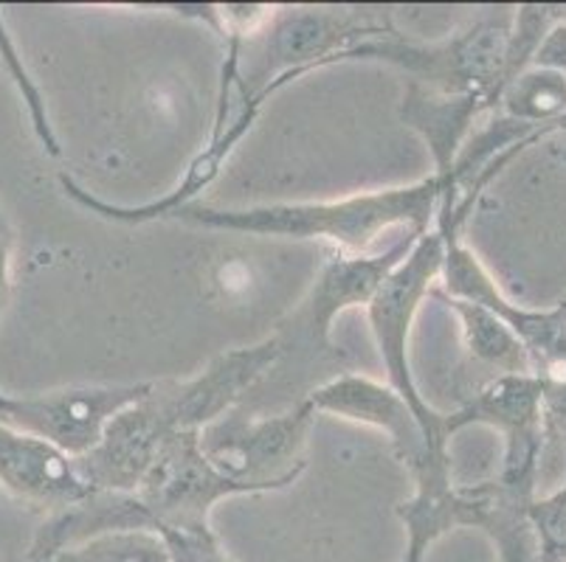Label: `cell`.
Here are the masks:
<instances>
[{
	"label": "cell",
	"instance_id": "cell-14",
	"mask_svg": "<svg viewBox=\"0 0 566 562\" xmlns=\"http://www.w3.org/2000/svg\"><path fill=\"white\" fill-rule=\"evenodd\" d=\"M153 532V518L133 492H91L82 501L49 515L34 532L29 562H45L63 549L111 532Z\"/></svg>",
	"mask_w": 566,
	"mask_h": 562
},
{
	"label": "cell",
	"instance_id": "cell-7",
	"mask_svg": "<svg viewBox=\"0 0 566 562\" xmlns=\"http://www.w3.org/2000/svg\"><path fill=\"white\" fill-rule=\"evenodd\" d=\"M260 487L229 478L200 450V431L172 433L138 484L136 495L158 529H212V509L234 495H256Z\"/></svg>",
	"mask_w": 566,
	"mask_h": 562
},
{
	"label": "cell",
	"instance_id": "cell-6",
	"mask_svg": "<svg viewBox=\"0 0 566 562\" xmlns=\"http://www.w3.org/2000/svg\"><path fill=\"white\" fill-rule=\"evenodd\" d=\"M423 234H400L392 245L380 254L367 256H333L324 262L307 296L276 324L282 358L305 354L307 360L338 358L333 343V321L353 307H367L384 282L398 271L400 262L409 256L415 242Z\"/></svg>",
	"mask_w": 566,
	"mask_h": 562
},
{
	"label": "cell",
	"instance_id": "cell-1",
	"mask_svg": "<svg viewBox=\"0 0 566 562\" xmlns=\"http://www.w3.org/2000/svg\"><path fill=\"white\" fill-rule=\"evenodd\" d=\"M446 180L434 172L417 183L353 194L322 203H271L251 209H218L189 203L169 214L175 223L198 229L237 231L256 236H287V240H324L338 247L342 256H367L380 236L392 229L426 234L434 229Z\"/></svg>",
	"mask_w": 566,
	"mask_h": 562
},
{
	"label": "cell",
	"instance_id": "cell-8",
	"mask_svg": "<svg viewBox=\"0 0 566 562\" xmlns=\"http://www.w3.org/2000/svg\"><path fill=\"white\" fill-rule=\"evenodd\" d=\"M150 385H71L34 396H9L0 391V425L34 436L65 456L82 458L99 445L107 422L142 400Z\"/></svg>",
	"mask_w": 566,
	"mask_h": 562
},
{
	"label": "cell",
	"instance_id": "cell-2",
	"mask_svg": "<svg viewBox=\"0 0 566 562\" xmlns=\"http://www.w3.org/2000/svg\"><path fill=\"white\" fill-rule=\"evenodd\" d=\"M511 29L502 18H485L449 40L417 43L392 31L336 56L338 62H386L406 71L411 82L449 96H480L488 107L499 102Z\"/></svg>",
	"mask_w": 566,
	"mask_h": 562
},
{
	"label": "cell",
	"instance_id": "cell-5",
	"mask_svg": "<svg viewBox=\"0 0 566 562\" xmlns=\"http://www.w3.org/2000/svg\"><path fill=\"white\" fill-rule=\"evenodd\" d=\"M316 409L302 396L282 414L254 416L234 409L200 431L206 458L237 481L276 492L305 470V447L316 425Z\"/></svg>",
	"mask_w": 566,
	"mask_h": 562
},
{
	"label": "cell",
	"instance_id": "cell-10",
	"mask_svg": "<svg viewBox=\"0 0 566 562\" xmlns=\"http://www.w3.org/2000/svg\"><path fill=\"white\" fill-rule=\"evenodd\" d=\"M468 425L496 427L504 436V467L496 487L518 501H533V473L542 445V383L533 374H504L462 405L446 414L449 439Z\"/></svg>",
	"mask_w": 566,
	"mask_h": 562
},
{
	"label": "cell",
	"instance_id": "cell-11",
	"mask_svg": "<svg viewBox=\"0 0 566 562\" xmlns=\"http://www.w3.org/2000/svg\"><path fill=\"white\" fill-rule=\"evenodd\" d=\"M305 400L316 409V414H336L342 420L384 431L415 481L451 476L449 453L431 450L423 427L392 385L378 383L367 374L344 371L307 391Z\"/></svg>",
	"mask_w": 566,
	"mask_h": 562
},
{
	"label": "cell",
	"instance_id": "cell-15",
	"mask_svg": "<svg viewBox=\"0 0 566 562\" xmlns=\"http://www.w3.org/2000/svg\"><path fill=\"white\" fill-rule=\"evenodd\" d=\"M485 107L488 102L480 96H449V93H437L431 87L417 85V82H409V87H406L400 118L429 144L434 174L446 180V189H449L457 155L465 147V136L471 132L473 118L480 116Z\"/></svg>",
	"mask_w": 566,
	"mask_h": 562
},
{
	"label": "cell",
	"instance_id": "cell-9",
	"mask_svg": "<svg viewBox=\"0 0 566 562\" xmlns=\"http://www.w3.org/2000/svg\"><path fill=\"white\" fill-rule=\"evenodd\" d=\"M282 349L276 335H268L254 347L231 349L187 380H156L153 402L172 433L203 431L229 411H234L265 374L280 363Z\"/></svg>",
	"mask_w": 566,
	"mask_h": 562
},
{
	"label": "cell",
	"instance_id": "cell-18",
	"mask_svg": "<svg viewBox=\"0 0 566 562\" xmlns=\"http://www.w3.org/2000/svg\"><path fill=\"white\" fill-rule=\"evenodd\" d=\"M45 562H169V551L156 532H111L63 549Z\"/></svg>",
	"mask_w": 566,
	"mask_h": 562
},
{
	"label": "cell",
	"instance_id": "cell-22",
	"mask_svg": "<svg viewBox=\"0 0 566 562\" xmlns=\"http://www.w3.org/2000/svg\"><path fill=\"white\" fill-rule=\"evenodd\" d=\"M533 62L538 68H549L555 74L566 71V29H555L553 34H547V40L535 49Z\"/></svg>",
	"mask_w": 566,
	"mask_h": 562
},
{
	"label": "cell",
	"instance_id": "cell-12",
	"mask_svg": "<svg viewBox=\"0 0 566 562\" xmlns=\"http://www.w3.org/2000/svg\"><path fill=\"white\" fill-rule=\"evenodd\" d=\"M150 391L107 422L94 450L74 458L76 473L91 492H136L164 442L172 436Z\"/></svg>",
	"mask_w": 566,
	"mask_h": 562
},
{
	"label": "cell",
	"instance_id": "cell-21",
	"mask_svg": "<svg viewBox=\"0 0 566 562\" xmlns=\"http://www.w3.org/2000/svg\"><path fill=\"white\" fill-rule=\"evenodd\" d=\"M12 254H14V231L9 216L0 209V318L9 304L12 293Z\"/></svg>",
	"mask_w": 566,
	"mask_h": 562
},
{
	"label": "cell",
	"instance_id": "cell-19",
	"mask_svg": "<svg viewBox=\"0 0 566 562\" xmlns=\"http://www.w3.org/2000/svg\"><path fill=\"white\" fill-rule=\"evenodd\" d=\"M527 520L538 543V560L566 562V489L547 501H530Z\"/></svg>",
	"mask_w": 566,
	"mask_h": 562
},
{
	"label": "cell",
	"instance_id": "cell-17",
	"mask_svg": "<svg viewBox=\"0 0 566 562\" xmlns=\"http://www.w3.org/2000/svg\"><path fill=\"white\" fill-rule=\"evenodd\" d=\"M485 507H482V532L493 540L499 551V562H542L538 543H535L533 526L527 520V503L504 495L496 484H482Z\"/></svg>",
	"mask_w": 566,
	"mask_h": 562
},
{
	"label": "cell",
	"instance_id": "cell-16",
	"mask_svg": "<svg viewBox=\"0 0 566 562\" xmlns=\"http://www.w3.org/2000/svg\"><path fill=\"white\" fill-rule=\"evenodd\" d=\"M434 296L442 304H449L454 309V316L460 318L462 338L465 347L480 363L493 365V369L504 374H527L530 371V354L518 335L513 332L496 312L480 304L462 301V298H451L442 290H434Z\"/></svg>",
	"mask_w": 566,
	"mask_h": 562
},
{
	"label": "cell",
	"instance_id": "cell-4",
	"mask_svg": "<svg viewBox=\"0 0 566 562\" xmlns=\"http://www.w3.org/2000/svg\"><path fill=\"white\" fill-rule=\"evenodd\" d=\"M398 31L389 14L369 9L336 7H276L265 29V51L251 74H240L245 93H260L268 85L282 91L296 76L336 65V56L367 40Z\"/></svg>",
	"mask_w": 566,
	"mask_h": 562
},
{
	"label": "cell",
	"instance_id": "cell-3",
	"mask_svg": "<svg viewBox=\"0 0 566 562\" xmlns=\"http://www.w3.org/2000/svg\"><path fill=\"white\" fill-rule=\"evenodd\" d=\"M442 254H446V240H442V231L434 225L415 242V247L400 262L398 271L386 278L384 287L375 293L373 301L367 304V318L369 327H373L375 343H378V354L384 360L386 385H392L403 396L411 414L423 427V436L431 450L449 453L446 414H437L423 400L409 365L411 324H415L417 309H420L423 298L429 296L434 282L440 278Z\"/></svg>",
	"mask_w": 566,
	"mask_h": 562
},
{
	"label": "cell",
	"instance_id": "cell-13",
	"mask_svg": "<svg viewBox=\"0 0 566 562\" xmlns=\"http://www.w3.org/2000/svg\"><path fill=\"white\" fill-rule=\"evenodd\" d=\"M0 487L45 515L91 495L74 458L7 425H0Z\"/></svg>",
	"mask_w": 566,
	"mask_h": 562
},
{
	"label": "cell",
	"instance_id": "cell-20",
	"mask_svg": "<svg viewBox=\"0 0 566 562\" xmlns=\"http://www.w3.org/2000/svg\"><path fill=\"white\" fill-rule=\"evenodd\" d=\"M169 562H231L212 529H158Z\"/></svg>",
	"mask_w": 566,
	"mask_h": 562
}]
</instances>
